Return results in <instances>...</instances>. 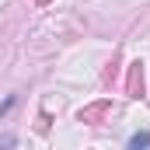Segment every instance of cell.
I'll return each mask as SVG.
<instances>
[{
  "mask_svg": "<svg viewBox=\"0 0 150 150\" xmlns=\"http://www.w3.org/2000/svg\"><path fill=\"white\" fill-rule=\"evenodd\" d=\"M126 94L129 98H143L147 94V80H143V63L133 59L129 70H126Z\"/></svg>",
  "mask_w": 150,
  "mask_h": 150,
  "instance_id": "1",
  "label": "cell"
},
{
  "mask_svg": "<svg viewBox=\"0 0 150 150\" xmlns=\"http://www.w3.org/2000/svg\"><path fill=\"white\" fill-rule=\"evenodd\" d=\"M108 112H112V101H108V98H101V101H94V105H84V108L77 112V119H80V122H91V126H98V122H101Z\"/></svg>",
  "mask_w": 150,
  "mask_h": 150,
  "instance_id": "2",
  "label": "cell"
},
{
  "mask_svg": "<svg viewBox=\"0 0 150 150\" xmlns=\"http://www.w3.org/2000/svg\"><path fill=\"white\" fill-rule=\"evenodd\" d=\"M129 147H133V150L150 147V133H136V136H129Z\"/></svg>",
  "mask_w": 150,
  "mask_h": 150,
  "instance_id": "3",
  "label": "cell"
},
{
  "mask_svg": "<svg viewBox=\"0 0 150 150\" xmlns=\"http://www.w3.org/2000/svg\"><path fill=\"white\" fill-rule=\"evenodd\" d=\"M35 4H38V7H45V4H49V0H35Z\"/></svg>",
  "mask_w": 150,
  "mask_h": 150,
  "instance_id": "4",
  "label": "cell"
}]
</instances>
